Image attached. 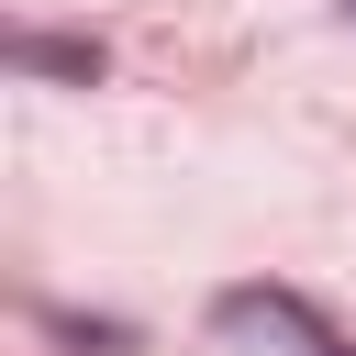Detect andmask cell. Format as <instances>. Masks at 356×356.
Returning <instances> with one entry per match:
<instances>
[{
	"label": "cell",
	"instance_id": "2",
	"mask_svg": "<svg viewBox=\"0 0 356 356\" xmlns=\"http://www.w3.org/2000/svg\"><path fill=\"white\" fill-rule=\"evenodd\" d=\"M345 11H356V0H345Z\"/></svg>",
	"mask_w": 356,
	"mask_h": 356
},
{
	"label": "cell",
	"instance_id": "1",
	"mask_svg": "<svg viewBox=\"0 0 356 356\" xmlns=\"http://www.w3.org/2000/svg\"><path fill=\"white\" fill-rule=\"evenodd\" d=\"M222 334H256V345H289V356H345L289 289H234V300H222Z\"/></svg>",
	"mask_w": 356,
	"mask_h": 356
}]
</instances>
